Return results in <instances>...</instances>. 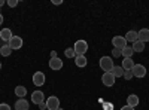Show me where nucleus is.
I'll return each instance as SVG.
<instances>
[{"label":"nucleus","instance_id":"obj_1","mask_svg":"<svg viewBox=\"0 0 149 110\" xmlns=\"http://www.w3.org/2000/svg\"><path fill=\"white\" fill-rule=\"evenodd\" d=\"M73 51L76 55H85L86 51H88V43H86V40L84 39H79L74 42V46H73Z\"/></svg>","mask_w":149,"mask_h":110},{"label":"nucleus","instance_id":"obj_2","mask_svg":"<svg viewBox=\"0 0 149 110\" xmlns=\"http://www.w3.org/2000/svg\"><path fill=\"white\" fill-rule=\"evenodd\" d=\"M115 67V64H113V59H112L110 57H102L100 58V68L104 71V73H107V71H112V68Z\"/></svg>","mask_w":149,"mask_h":110},{"label":"nucleus","instance_id":"obj_3","mask_svg":"<svg viewBox=\"0 0 149 110\" xmlns=\"http://www.w3.org/2000/svg\"><path fill=\"white\" fill-rule=\"evenodd\" d=\"M131 71H133V76H134V77L142 79V77L146 76V67H145L143 64H134V67H133Z\"/></svg>","mask_w":149,"mask_h":110},{"label":"nucleus","instance_id":"obj_4","mask_svg":"<svg viewBox=\"0 0 149 110\" xmlns=\"http://www.w3.org/2000/svg\"><path fill=\"white\" fill-rule=\"evenodd\" d=\"M112 45H113V48H116V49H124V48L127 46V40L125 37H122V36H115L113 39H112Z\"/></svg>","mask_w":149,"mask_h":110},{"label":"nucleus","instance_id":"obj_5","mask_svg":"<svg viewBox=\"0 0 149 110\" xmlns=\"http://www.w3.org/2000/svg\"><path fill=\"white\" fill-rule=\"evenodd\" d=\"M22 43H24V40L19 37V36H14V37L8 42V45H9V48H10L12 51H14V49H21Z\"/></svg>","mask_w":149,"mask_h":110},{"label":"nucleus","instance_id":"obj_6","mask_svg":"<svg viewBox=\"0 0 149 110\" xmlns=\"http://www.w3.org/2000/svg\"><path fill=\"white\" fill-rule=\"evenodd\" d=\"M45 80H46V76L43 75L42 71H36L33 75V85H36V86H42V85H45Z\"/></svg>","mask_w":149,"mask_h":110},{"label":"nucleus","instance_id":"obj_7","mask_svg":"<svg viewBox=\"0 0 149 110\" xmlns=\"http://www.w3.org/2000/svg\"><path fill=\"white\" fill-rule=\"evenodd\" d=\"M46 107L48 110H57L60 107V98L58 97H49V98L46 100Z\"/></svg>","mask_w":149,"mask_h":110},{"label":"nucleus","instance_id":"obj_8","mask_svg":"<svg viewBox=\"0 0 149 110\" xmlns=\"http://www.w3.org/2000/svg\"><path fill=\"white\" fill-rule=\"evenodd\" d=\"M102 82L106 85V86H113V85H115V76L112 75L110 71L103 73V76H102Z\"/></svg>","mask_w":149,"mask_h":110},{"label":"nucleus","instance_id":"obj_9","mask_svg":"<svg viewBox=\"0 0 149 110\" xmlns=\"http://www.w3.org/2000/svg\"><path fill=\"white\" fill-rule=\"evenodd\" d=\"M49 67H51V70H61V68H63V59H61V58H51V59H49Z\"/></svg>","mask_w":149,"mask_h":110},{"label":"nucleus","instance_id":"obj_10","mask_svg":"<svg viewBox=\"0 0 149 110\" xmlns=\"http://www.w3.org/2000/svg\"><path fill=\"white\" fill-rule=\"evenodd\" d=\"M43 98H45V97H43V92L42 91H34L31 94V101L34 104H37V106H39L40 103H43Z\"/></svg>","mask_w":149,"mask_h":110},{"label":"nucleus","instance_id":"obj_11","mask_svg":"<svg viewBox=\"0 0 149 110\" xmlns=\"http://www.w3.org/2000/svg\"><path fill=\"white\" fill-rule=\"evenodd\" d=\"M12 37H14V34H12L10 28H2L0 30V39H2L3 42H9Z\"/></svg>","mask_w":149,"mask_h":110},{"label":"nucleus","instance_id":"obj_12","mask_svg":"<svg viewBox=\"0 0 149 110\" xmlns=\"http://www.w3.org/2000/svg\"><path fill=\"white\" fill-rule=\"evenodd\" d=\"M29 109H30V104L26 98H19L15 103V110H29Z\"/></svg>","mask_w":149,"mask_h":110},{"label":"nucleus","instance_id":"obj_13","mask_svg":"<svg viewBox=\"0 0 149 110\" xmlns=\"http://www.w3.org/2000/svg\"><path fill=\"white\" fill-rule=\"evenodd\" d=\"M137 37H139V40L143 42V43L149 42V28H142L140 31H137Z\"/></svg>","mask_w":149,"mask_h":110},{"label":"nucleus","instance_id":"obj_14","mask_svg":"<svg viewBox=\"0 0 149 110\" xmlns=\"http://www.w3.org/2000/svg\"><path fill=\"white\" fill-rule=\"evenodd\" d=\"M139 103H140V100H139V97H137V95L131 94V95L127 97V106H130V107H137Z\"/></svg>","mask_w":149,"mask_h":110},{"label":"nucleus","instance_id":"obj_15","mask_svg":"<svg viewBox=\"0 0 149 110\" xmlns=\"http://www.w3.org/2000/svg\"><path fill=\"white\" fill-rule=\"evenodd\" d=\"M86 63H88V59H86V57L85 55H76L74 57V64H76L78 67H85L86 66Z\"/></svg>","mask_w":149,"mask_h":110},{"label":"nucleus","instance_id":"obj_16","mask_svg":"<svg viewBox=\"0 0 149 110\" xmlns=\"http://www.w3.org/2000/svg\"><path fill=\"white\" fill-rule=\"evenodd\" d=\"M125 40H127V43L130 42V43H134V42H137L139 40V37H137V31H134V30H130L127 34H125Z\"/></svg>","mask_w":149,"mask_h":110},{"label":"nucleus","instance_id":"obj_17","mask_svg":"<svg viewBox=\"0 0 149 110\" xmlns=\"http://www.w3.org/2000/svg\"><path fill=\"white\" fill-rule=\"evenodd\" d=\"M122 68H124V71H127V70H133V67H134V61L131 59V58H124L122 59V66H121Z\"/></svg>","mask_w":149,"mask_h":110},{"label":"nucleus","instance_id":"obj_18","mask_svg":"<svg viewBox=\"0 0 149 110\" xmlns=\"http://www.w3.org/2000/svg\"><path fill=\"white\" fill-rule=\"evenodd\" d=\"M15 95L19 97V98H24V97L27 95V88H24L22 85H19V86H15Z\"/></svg>","mask_w":149,"mask_h":110},{"label":"nucleus","instance_id":"obj_19","mask_svg":"<svg viewBox=\"0 0 149 110\" xmlns=\"http://www.w3.org/2000/svg\"><path fill=\"white\" fill-rule=\"evenodd\" d=\"M110 73L115 76V79H116V77H122V76H124V68H122L121 66H115L113 68H112Z\"/></svg>","mask_w":149,"mask_h":110},{"label":"nucleus","instance_id":"obj_20","mask_svg":"<svg viewBox=\"0 0 149 110\" xmlns=\"http://www.w3.org/2000/svg\"><path fill=\"white\" fill-rule=\"evenodd\" d=\"M133 51L134 52H143V49H145V43L143 42H140V40H137V42H134L133 43Z\"/></svg>","mask_w":149,"mask_h":110},{"label":"nucleus","instance_id":"obj_21","mask_svg":"<svg viewBox=\"0 0 149 110\" xmlns=\"http://www.w3.org/2000/svg\"><path fill=\"white\" fill-rule=\"evenodd\" d=\"M121 52H122V57H124V58H131V55L134 54V51H133L131 46H125Z\"/></svg>","mask_w":149,"mask_h":110},{"label":"nucleus","instance_id":"obj_22","mask_svg":"<svg viewBox=\"0 0 149 110\" xmlns=\"http://www.w3.org/2000/svg\"><path fill=\"white\" fill-rule=\"evenodd\" d=\"M0 54H2L3 57H9L12 54V49L9 48V45H3L2 48H0Z\"/></svg>","mask_w":149,"mask_h":110},{"label":"nucleus","instance_id":"obj_23","mask_svg":"<svg viewBox=\"0 0 149 110\" xmlns=\"http://www.w3.org/2000/svg\"><path fill=\"white\" fill-rule=\"evenodd\" d=\"M64 55L67 58H74V57H76V54H74V51H73V48H67V49L64 51Z\"/></svg>","mask_w":149,"mask_h":110},{"label":"nucleus","instance_id":"obj_24","mask_svg":"<svg viewBox=\"0 0 149 110\" xmlns=\"http://www.w3.org/2000/svg\"><path fill=\"white\" fill-rule=\"evenodd\" d=\"M125 80H130L131 77H133V71L131 70H127V71H124V76H122Z\"/></svg>","mask_w":149,"mask_h":110},{"label":"nucleus","instance_id":"obj_25","mask_svg":"<svg viewBox=\"0 0 149 110\" xmlns=\"http://www.w3.org/2000/svg\"><path fill=\"white\" fill-rule=\"evenodd\" d=\"M121 55H122L121 49H116V48H113V51H112V57H113V58H118V57H121Z\"/></svg>","mask_w":149,"mask_h":110},{"label":"nucleus","instance_id":"obj_26","mask_svg":"<svg viewBox=\"0 0 149 110\" xmlns=\"http://www.w3.org/2000/svg\"><path fill=\"white\" fill-rule=\"evenodd\" d=\"M8 5H9L10 8H15V6H18V0H9Z\"/></svg>","mask_w":149,"mask_h":110},{"label":"nucleus","instance_id":"obj_27","mask_svg":"<svg viewBox=\"0 0 149 110\" xmlns=\"http://www.w3.org/2000/svg\"><path fill=\"white\" fill-rule=\"evenodd\" d=\"M0 110H10V106L6 104V103H2L0 104Z\"/></svg>","mask_w":149,"mask_h":110},{"label":"nucleus","instance_id":"obj_28","mask_svg":"<svg viewBox=\"0 0 149 110\" xmlns=\"http://www.w3.org/2000/svg\"><path fill=\"white\" fill-rule=\"evenodd\" d=\"M39 109H40V110H46V109H48V107H46V101L40 103V104H39Z\"/></svg>","mask_w":149,"mask_h":110},{"label":"nucleus","instance_id":"obj_29","mask_svg":"<svg viewBox=\"0 0 149 110\" xmlns=\"http://www.w3.org/2000/svg\"><path fill=\"white\" fill-rule=\"evenodd\" d=\"M121 110H136L134 107H130V106H124V107H121Z\"/></svg>","mask_w":149,"mask_h":110},{"label":"nucleus","instance_id":"obj_30","mask_svg":"<svg viewBox=\"0 0 149 110\" xmlns=\"http://www.w3.org/2000/svg\"><path fill=\"white\" fill-rule=\"evenodd\" d=\"M52 3H54V5H61V3H63V2H61V0H54Z\"/></svg>","mask_w":149,"mask_h":110},{"label":"nucleus","instance_id":"obj_31","mask_svg":"<svg viewBox=\"0 0 149 110\" xmlns=\"http://www.w3.org/2000/svg\"><path fill=\"white\" fill-rule=\"evenodd\" d=\"M51 58H57V52H55V51L51 52Z\"/></svg>","mask_w":149,"mask_h":110},{"label":"nucleus","instance_id":"obj_32","mask_svg":"<svg viewBox=\"0 0 149 110\" xmlns=\"http://www.w3.org/2000/svg\"><path fill=\"white\" fill-rule=\"evenodd\" d=\"M2 24H3V15L0 14V26H2Z\"/></svg>","mask_w":149,"mask_h":110},{"label":"nucleus","instance_id":"obj_33","mask_svg":"<svg viewBox=\"0 0 149 110\" xmlns=\"http://www.w3.org/2000/svg\"><path fill=\"white\" fill-rule=\"evenodd\" d=\"M3 5H5V0H0V8H2Z\"/></svg>","mask_w":149,"mask_h":110},{"label":"nucleus","instance_id":"obj_34","mask_svg":"<svg viewBox=\"0 0 149 110\" xmlns=\"http://www.w3.org/2000/svg\"><path fill=\"white\" fill-rule=\"evenodd\" d=\"M57 110H63V107H58V109H57Z\"/></svg>","mask_w":149,"mask_h":110},{"label":"nucleus","instance_id":"obj_35","mask_svg":"<svg viewBox=\"0 0 149 110\" xmlns=\"http://www.w3.org/2000/svg\"><path fill=\"white\" fill-rule=\"evenodd\" d=\"M0 70H2V63H0Z\"/></svg>","mask_w":149,"mask_h":110}]
</instances>
